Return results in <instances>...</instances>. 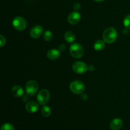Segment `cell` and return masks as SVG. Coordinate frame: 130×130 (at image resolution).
I'll return each instance as SVG.
<instances>
[{"instance_id": "obj_1", "label": "cell", "mask_w": 130, "mask_h": 130, "mask_svg": "<svg viewBox=\"0 0 130 130\" xmlns=\"http://www.w3.org/2000/svg\"><path fill=\"white\" fill-rule=\"evenodd\" d=\"M118 38V32L113 27L107 28L103 34L104 41L107 43L111 44L114 43Z\"/></svg>"}, {"instance_id": "obj_2", "label": "cell", "mask_w": 130, "mask_h": 130, "mask_svg": "<svg viewBox=\"0 0 130 130\" xmlns=\"http://www.w3.org/2000/svg\"><path fill=\"white\" fill-rule=\"evenodd\" d=\"M70 54L75 58H79L83 57L84 54V50L82 46L79 43H73L69 48Z\"/></svg>"}, {"instance_id": "obj_3", "label": "cell", "mask_w": 130, "mask_h": 130, "mask_svg": "<svg viewBox=\"0 0 130 130\" xmlns=\"http://www.w3.org/2000/svg\"><path fill=\"white\" fill-rule=\"evenodd\" d=\"M70 90L75 94H82L85 90V85L82 81L76 80L70 84Z\"/></svg>"}, {"instance_id": "obj_4", "label": "cell", "mask_w": 130, "mask_h": 130, "mask_svg": "<svg viewBox=\"0 0 130 130\" xmlns=\"http://www.w3.org/2000/svg\"><path fill=\"white\" fill-rule=\"evenodd\" d=\"M50 98V94L48 90L43 89L39 92L37 95V101L39 105H44L48 102Z\"/></svg>"}, {"instance_id": "obj_5", "label": "cell", "mask_w": 130, "mask_h": 130, "mask_svg": "<svg viewBox=\"0 0 130 130\" xmlns=\"http://www.w3.org/2000/svg\"><path fill=\"white\" fill-rule=\"evenodd\" d=\"M39 86L35 81H29L25 85V91L29 96H34L38 91Z\"/></svg>"}, {"instance_id": "obj_6", "label": "cell", "mask_w": 130, "mask_h": 130, "mask_svg": "<svg viewBox=\"0 0 130 130\" xmlns=\"http://www.w3.org/2000/svg\"><path fill=\"white\" fill-rule=\"evenodd\" d=\"M13 26L16 30L22 31L27 27V22L25 19L21 17H17L13 20Z\"/></svg>"}, {"instance_id": "obj_7", "label": "cell", "mask_w": 130, "mask_h": 130, "mask_svg": "<svg viewBox=\"0 0 130 130\" xmlns=\"http://www.w3.org/2000/svg\"><path fill=\"white\" fill-rule=\"evenodd\" d=\"M72 69L77 74H84L88 70V67L83 62H76L72 65Z\"/></svg>"}, {"instance_id": "obj_8", "label": "cell", "mask_w": 130, "mask_h": 130, "mask_svg": "<svg viewBox=\"0 0 130 130\" xmlns=\"http://www.w3.org/2000/svg\"><path fill=\"white\" fill-rule=\"evenodd\" d=\"M43 29L40 25H36L33 27L30 30V36L31 38L34 39H37L41 37V36L43 34Z\"/></svg>"}, {"instance_id": "obj_9", "label": "cell", "mask_w": 130, "mask_h": 130, "mask_svg": "<svg viewBox=\"0 0 130 130\" xmlns=\"http://www.w3.org/2000/svg\"><path fill=\"white\" fill-rule=\"evenodd\" d=\"M80 20H81V15L77 11L72 12L68 17V22L71 25H76L78 24Z\"/></svg>"}, {"instance_id": "obj_10", "label": "cell", "mask_w": 130, "mask_h": 130, "mask_svg": "<svg viewBox=\"0 0 130 130\" xmlns=\"http://www.w3.org/2000/svg\"><path fill=\"white\" fill-rule=\"evenodd\" d=\"M123 121L119 118L113 119L110 124V128L112 130H119L123 127Z\"/></svg>"}, {"instance_id": "obj_11", "label": "cell", "mask_w": 130, "mask_h": 130, "mask_svg": "<svg viewBox=\"0 0 130 130\" xmlns=\"http://www.w3.org/2000/svg\"><path fill=\"white\" fill-rule=\"evenodd\" d=\"M25 109L30 113L36 112L39 110V105L35 102H29L25 105Z\"/></svg>"}, {"instance_id": "obj_12", "label": "cell", "mask_w": 130, "mask_h": 130, "mask_svg": "<svg viewBox=\"0 0 130 130\" xmlns=\"http://www.w3.org/2000/svg\"><path fill=\"white\" fill-rule=\"evenodd\" d=\"M11 93L15 97H22L24 96V91L21 86L16 85L11 89Z\"/></svg>"}, {"instance_id": "obj_13", "label": "cell", "mask_w": 130, "mask_h": 130, "mask_svg": "<svg viewBox=\"0 0 130 130\" xmlns=\"http://www.w3.org/2000/svg\"><path fill=\"white\" fill-rule=\"evenodd\" d=\"M60 56V52L59 50L56 49L50 50L47 53V57L50 60H55L58 59Z\"/></svg>"}, {"instance_id": "obj_14", "label": "cell", "mask_w": 130, "mask_h": 130, "mask_svg": "<svg viewBox=\"0 0 130 130\" xmlns=\"http://www.w3.org/2000/svg\"><path fill=\"white\" fill-rule=\"evenodd\" d=\"M64 39L67 42L71 43L74 41L75 39H76V36H75L73 32L71 31H68L65 33Z\"/></svg>"}, {"instance_id": "obj_15", "label": "cell", "mask_w": 130, "mask_h": 130, "mask_svg": "<svg viewBox=\"0 0 130 130\" xmlns=\"http://www.w3.org/2000/svg\"><path fill=\"white\" fill-rule=\"evenodd\" d=\"M105 42L104 41L99 39L97 40L94 44V48L96 51H102L105 48Z\"/></svg>"}, {"instance_id": "obj_16", "label": "cell", "mask_w": 130, "mask_h": 130, "mask_svg": "<svg viewBox=\"0 0 130 130\" xmlns=\"http://www.w3.org/2000/svg\"><path fill=\"white\" fill-rule=\"evenodd\" d=\"M41 114L44 117H49L52 114V110L49 107L46 105H43L41 109Z\"/></svg>"}, {"instance_id": "obj_17", "label": "cell", "mask_w": 130, "mask_h": 130, "mask_svg": "<svg viewBox=\"0 0 130 130\" xmlns=\"http://www.w3.org/2000/svg\"><path fill=\"white\" fill-rule=\"evenodd\" d=\"M1 130H15V128L10 123H5L1 126Z\"/></svg>"}, {"instance_id": "obj_18", "label": "cell", "mask_w": 130, "mask_h": 130, "mask_svg": "<svg viewBox=\"0 0 130 130\" xmlns=\"http://www.w3.org/2000/svg\"><path fill=\"white\" fill-rule=\"evenodd\" d=\"M44 39L47 41H50L52 40L53 39V34H52V32H50V30H46L44 33Z\"/></svg>"}, {"instance_id": "obj_19", "label": "cell", "mask_w": 130, "mask_h": 130, "mask_svg": "<svg viewBox=\"0 0 130 130\" xmlns=\"http://www.w3.org/2000/svg\"><path fill=\"white\" fill-rule=\"evenodd\" d=\"M123 24H124V27L126 29H130V15H127L124 19L123 21Z\"/></svg>"}, {"instance_id": "obj_20", "label": "cell", "mask_w": 130, "mask_h": 130, "mask_svg": "<svg viewBox=\"0 0 130 130\" xmlns=\"http://www.w3.org/2000/svg\"><path fill=\"white\" fill-rule=\"evenodd\" d=\"M0 42H1V44H0V46L3 47L6 43V39H5V37L3 35L0 36Z\"/></svg>"}, {"instance_id": "obj_21", "label": "cell", "mask_w": 130, "mask_h": 130, "mask_svg": "<svg viewBox=\"0 0 130 130\" xmlns=\"http://www.w3.org/2000/svg\"><path fill=\"white\" fill-rule=\"evenodd\" d=\"M80 8H81V5L78 3H75L74 5V9L75 10H79L80 9Z\"/></svg>"}, {"instance_id": "obj_22", "label": "cell", "mask_w": 130, "mask_h": 130, "mask_svg": "<svg viewBox=\"0 0 130 130\" xmlns=\"http://www.w3.org/2000/svg\"><path fill=\"white\" fill-rule=\"evenodd\" d=\"M65 48H66V46H65V44H61L59 47L60 51H63L65 50Z\"/></svg>"}, {"instance_id": "obj_23", "label": "cell", "mask_w": 130, "mask_h": 130, "mask_svg": "<svg viewBox=\"0 0 130 130\" xmlns=\"http://www.w3.org/2000/svg\"><path fill=\"white\" fill-rule=\"evenodd\" d=\"M88 70H90V71H93V70H94V67L93 66H88Z\"/></svg>"}, {"instance_id": "obj_24", "label": "cell", "mask_w": 130, "mask_h": 130, "mask_svg": "<svg viewBox=\"0 0 130 130\" xmlns=\"http://www.w3.org/2000/svg\"><path fill=\"white\" fill-rule=\"evenodd\" d=\"M123 32H124V34H126L128 33V29H125L124 30H123Z\"/></svg>"}, {"instance_id": "obj_25", "label": "cell", "mask_w": 130, "mask_h": 130, "mask_svg": "<svg viewBox=\"0 0 130 130\" xmlns=\"http://www.w3.org/2000/svg\"><path fill=\"white\" fill-rule=\"evenodd\" d=\"M95 1H96V2H102L104 0H95Z\"/></svg>"}]
</instances>
